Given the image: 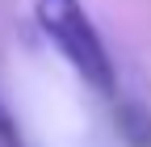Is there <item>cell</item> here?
Returning <instances> with one entry per match:
<instances>
[{"label":"cell","mask_w":151,"mask_h":147,"mask_svg":"<svg viewBox=\"0 0 151 147\" xmlns=\"http://www.w3.org/2000/svg\"><path fill=\"white\" fill-rule=\"evenodd\" d=\"M0 147H25V135H21V126L13 122L4 101H0Z\"/></svg>","instance_id":"obj_3"},{"label":"cell","mask_w":151,"mask_h":147,"mask_svg":"<svg viewBox=\"0 0 151 147\" xmlns=\"http://www.w3.org/2000/svg\"><path fill=\"white\" fill-rule=\"evenodd\" d=\"M34 21L42 30V38L55 46V55L80 76L101 101L118 105L122 101V80L113 67V55L101 38L92 13L84 0H34Z\"/></svg>","instance_id":"obj_1"},{"label":"cell","mask_w":151,"mask_h":147,"mask_svg":"<svg viewBox=\"0 0 151 147\" xmlns=\"http://www.w3.org/2000/svg\"><path fill=\"white\" fill-rule=\"evenodd\" d=\"M113 122H118V135L126 139V147H151V109L143 101L122 97L113 105Z\"/></svg>","instance_id":"obj_2"}]
</instances>
